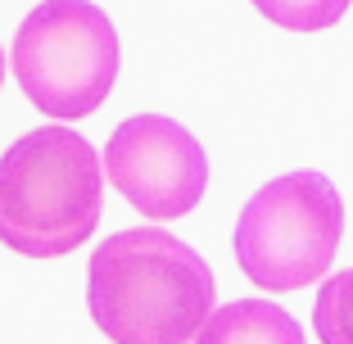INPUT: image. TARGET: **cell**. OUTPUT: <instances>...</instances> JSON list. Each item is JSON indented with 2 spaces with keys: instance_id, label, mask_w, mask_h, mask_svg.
<instances>
[{
  "instance_id": "1",
  "label": "cell",
  "mask_w": 353,
  "mask_h": 344,
  "mask_svg": "<svg viewBox=\"0 0 353 344\" xmlns=\"http://www.w3.org/2000/svg\"><path fill=\"white\" fill-rule=\"evenodd\" d=\"M213 303V267L159 227L114 231L86 263V308L114 344H190Z\"/></svg>"
},
{
  "instance_id": "2",
  "label": "cell",
  "mask_w": 353,
  "mask_h": 344,
  "mask_svg": "<svg viewBox=\"0 0 353 344\" xmlns=\"http://www.w3.org/2000/svg\"><path fill=\"white\" fill-rule=\"evenodd\" d=\"M104 163L73 127H32L0 154V245L28 259H63L95 236Z\"/></svg>"
},
{
  "instance_id": "3",
  "label": "cell",
  "mask_w": 353,
  "mask_h": 344,
  "mask_svg": "<svg viewBox=\"0 0 353 344\" xmlns=\"http://www.w3.org/2000/svg\"><path fill=\"white\" fill-rule=\"evenodd\" d=\"M344 236V204L331 177L285 172L250 195L236 218V263L263 290H303L326 281Z\"/></svg>"
},
{
  "instance_id": "4",
  "label": "cell",
  "mask_w": 353,
  "mask_h": 344,
  "mask_svg": "<svg viewBox=\"0 0 353 344\" xmlns=\"http://www.w3.org/2000/svg\"><path fill=\"white\" fill-rule=\"evenodd\" d=\"M14 77L50 118H86L118 82V32L91 0H41L14 37Z\"/></svg>"
},
{
  "instance_id": "5",
  "label": "cell",
  "mask_w": 353,
  "mask_h": 344,
  "mask_svg": "<svg viewBox=\"0 0 353 344\" xmlns=\"http://www.w3.org/2000/svg\"><path fill=\"white\" fill-rule=\"evenodd\" d=\"M104 181L145 218L168 222L186 218L204 199L208 159L176 118L136 114L118 123L104 145Z\"/></svg>"
},
{
  "instance_id": "6",
  "label": "cell",
  "mask_w": 353,
  "mask_h": 344,
  "mask_svg": "<svg viewBox=\"0 0 353 344\" xmlns=\"http://www.w3.org/2000/svg\"><path fill=\"white\" fill-rule=\"evenodd\" d=\"M195 344H303V331L285 308L268 299H236L213 308Z\"/></svg>"
},
{
  "instance_id": "7",
  "label": "cell",
  "mask_w": 353,
  "mask_h": 344,
  "mask_svg": "<svg viewBox=\"0 0 353 344\" xmlns=\"http://www.w3.org/2000/svg\"><path fill=\"white\" fill-rule=\"evenodd\" d=\"M312 331L322 344H353V267L322 281L312 303Z\"/></svg>"
},
{
  "instance_id": "8",
  "label": "cell",
  "mask_w": 353,
  "mask_h": 344,
  "mask_svg": "<svg viewBox=\"0 0 353 344\" xmlns=\"http://www.w3.org/2000/svg\"><path fill=\"white\" fill-rule=\"evenodd\" d=\"M254 10L285 32H322L344 19L349 0H254Z\"/></svg>"
},
{
  "instance_id": "9",
  "label": "cell",
  "mask_w": 353,
  "mask_h": 344,
  "mask_svg": "<svg viewBox=\"0 0 353 344\" xmlns=\"http://www.w3.org/2000/svg\"><path fill=\"white\" fill-rule=\"evenodd\" d=\"M0 82H5V50H0Z\"/></svg>"
}]
</instances>
